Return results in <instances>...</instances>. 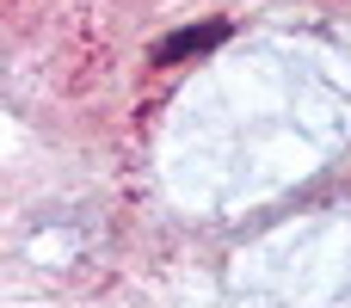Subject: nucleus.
I'll use <instances>...</instances> for the list:
<instances>
[{
    "label": "nucleus",
    "mask_w": 351,
    "mask_h": 308,
    "mask_svg": "<svg viewBox=\"0 0 351 308\" xmlns=\"http://www.w3.org/2000/svg\"><path fill=\"white\" fill-rule=\"evenodd\" d=\"M216 43H228V25H222V19H210V25H179V31H167V37L148 49V62H154V68H179V62L210 56Z\"/></svg>",
    "instance_id": "obj_1"
}]
</instances>
